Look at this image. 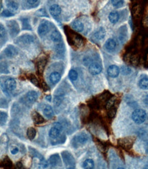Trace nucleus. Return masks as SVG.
<instances>
[{
	"instance_id": "obj_22",
	"label": "nucleus",
	"mask_w": 148,
	"mask_h": 169,
	"mask_svg": "<svg viewBox=\"0 0 148 169\" xmlns=\"http://www.w3.org/2000/svg\"><path fill=\"white\" fill-rule=\"evenodd\" d=\"M27 135L28 136V138L31 140H32L36 135V129L33 128V127H30L27 129Z\"/></svg>"
},
{
	"instance_id": "obj_1",
	"label": "nucleus",
	"mask_w": 148,
	"mask_h": 169,
	"mask_svg": "<svg viewBox=\"0 0 148 169\" xmlns=\"http://www.w3.org/2000/svg\"><path fill=\"white\" fill-rule=\"evenodd\" d=\"M145 118H146V112L142 109H136L132 114V119L138 125L144 123Z\"/></svg>"
},
{
	"instance_id": "obj_13",
	"label": "nucleus",
	"mask_w": 148,
	"mask_h": 169,
	"mask_svg": "<svg viewBox=\"0 0 148 169\" xmlns=\"http://www.w3.org/2000/svg\"><path fill=\"white\" fill-rule=\"evenodd\" d=\"M51 38L55 43H60L61 40V35L58 30H54L51 34Z\"/></svg>"
},
{
	"instance_id": "obj_33",
	"label": "nucleus",
	"mask_w": 148,
	"mask_h": 169,
	"mask_svg": "<svg viewBox=\"0 0 148 169\" xmlns=\"http://www.w3.org/2000/svg\"><path fill=\"white\" fill-rule=\"evenodd\" d=\"M143 101H144V103H145V104L148 105V95L145 96V97L144 98V99H143Z\"/></svg>"
},
{
	"instance_id": "obj_32",
	"label": "nucleus",
	"mask_w": 148,
	"mask_h": 169,
	"mask_svg": "<svg viewBox=\"0 0 148 169\" xmlns=\"http://www.w3.org/2000/svg\"><path fill=\"white\" fill-rule=\"evenodd\" d=\"M54 127H57V128L60 129V130H61V129H62V127H61V125L60 124V123H55V124L54 125Z\"/></svg>"
},
{
	"instance_id": "obj_6",
	"label": "nucleus",
	"mask_w": 148,
	"mask_h": 169,
	"mask_svg": "<svg viewBox=\"0 0 148 169\" xmlns=\"http://www.w3.org/2000/svg\"><path fill=\"white\" fill-rule=\"evenodd\" d=\"M38 97V94L36 91H29L26 95V100L29 103H34L37 100Z\"/></svg>"
},
{
	"instance_id": "obj_3",
	"label": "nucleus",
	"mask_w": 148,
	"mask_h": 169,
	"mask_svg": "<svg viewBox=\"0 0 148 169\" xmlns=\"http://www.w3.org/2000/svg\"><path fill=\"white\" fill-rule=\"evenodd\" d=\"M49 31V25L48 23L46 22L42 23V24H40L39 27H38V32L40 36H44Z\"/></svg>"
},
{
	"instance_id": "obj_10",
	"label": "nucleus",
	"mask_w": 148,
	"mask_h": 169,
	"mask_svg": "<svg viewBox=\"0 0 148 169\" xmlns=\"http://www.w3.org/2000/svg\"><path fill=\"white\" fill-rule=\"evenodd\" d=\"M61 79V75L58 72H53L50 75L49 80L51 83L57 84Z\"/></svg>"
},
{
	"instance_id": "obj_26",
	"label": "nucleus",
	"mask_w": 148,
	"mask_h": 169,
	"mask_svg": "<svg viewBox=\"0 0 148 169\" xmlns=\"http://www.w3.org/2000/svg\"><path fill=\"white\" fill-rule=\"evenodd\" d=\"M0 30H1V42L2 41L3 39H5L6 38V30H5V28L3 27L2 25H1V26H0Z\"/></svg>"
},
{
	"instance_id": "obj_15",
	"label": "nucleus",
	"mask_w": 148,
	"mask_h": 169,
	"mask_svg": "<svg viewBox=\"0 0 148 169\" xmlns=\"http://www.w3.org/2000/svg\"><path fill=\"white\" fill-rule=\"evenodd\" d=\"M109 19L111 24H116L120 19V15L117 12H111L109 15Z\"/></svg>"
},
{
	"instance_id": "obj_24",
	"label": "nucleus",
	"mask_w": 148,
	"mask_h": 169,
	"mask_svg": "<svg viewBox=\"0 0 148 169\" xmlns=\"http://www.w3.org/2000/svg\"><path fill=\"white\" fill-rule=\"evenodd\" d=\"M62 100H63V96H61L60 95L55 96V97L53 99V102H54L55 106H60L61 101H62Z\"/></svg>"
},
{
	"instance_id": "obj_9",
	"label": "nucleus",
	"mask_w": 148,
	"mask_h": 169,
	"mask_svg": "<svg viewBox=\"0 0 148 169\" xmlns=\"http://www.w3.org/2000/svg\"><path fill=\"white\" fill-rule=\"evenodd\" d=\"M116 46H117V43L113 38H109L105 43V48L109 51H113L116 48Z\"/></svg>"
},
{
	"instance_id": "obj_4",
	"label": "nucleus",
	"mask_w": 148,
	"mask_h": 169,
	"mask_svg": "<svg viewBox=\"0 0 148 169\" xmlns=\"http://www.w3.org/2000/svg\"><path fill=\"white\" fill-rule=\"evenodd\" d=\"M107 73L111 77H117L120 74V68L115 65H111L108 68Z\"/></svg>"
},
{
	"instance_id": "obj_28",
	"label": "nucleus",
	"mask_w": 148,
	"mask_h": 169,
	"mask_svg": "<svg viewBox=\"0 0 148 169\" xmlns=\"http://www.w3.org/2000/svg\"><path fill=\"white\" fill-rule=\"evenodd\" d=\"M55 155H54V156H52L51 157V159H50V162H51V164L53 165V164H57V162H58L59 161V156H57L56 158H55Z\"/></svg>"
},
{
	"instance_id": "obj_30",
	"label": "nucleus",
	"mask_w": 148,
	"mask_h": 169,
	"mask_svg": "<svg viewBox=\"0 0 148 169\" xmlns=\"http://www.w3.org/2000/svg\"><path fill=\"white\" fill-rule=\"evenodd\" d=\"M18 152H19V149H18L17 147L13 148V149H12V150H11V154H12V155L17 154Z\"/></svg>"
},
{
	"instance_id": "obj_5",
	"label": "nucleus",
	"mask_w": 148,
	"mask_h": 169,
	"mask_svg": "<svg viewBox=\"0 0 148 169\" xmlns=\"http://www.w3.org/2000/svg\"><path fill=\"white\" fill-rule=\"evenodd\" d=\"M6 56L8 58H12L15 56H16L18 54V51L17 49L12 45H9V46L6 48L5 51H4Z\"/></svg>"
},
{
	"instance_id": "obj_20",
	"label": "nucleus",
	"mask_w": 148,
	"mask_h": 169,
	"mask_svg": "<svg viewBox=\"0 0 148 169\" xmlns=\"http://www.w3.org/2000/svg\"><path fill=\"white\" fill-rule=\"evenodd\" d=\"M139 86L140 88L143 89V90H146L148 89V78L147 77H143L139 82Z\"/></svg>"
},
{
	"instance_id": "obj_12",
	"label": "nucleus",
	"mask_w": 148,
	"mask_h": 169,
	"mask_svg": "<svg viewBox=\"0 0 148 169\" xmlns=\"http://www.w3.org/2000/svg\"><path fill=\"white\" fill-rule=\"evenodd\" d=\"M60 133L61 130L60 129L57 128L55 127H53L49 131V136L51 137V138L55 139L60 135Z\"/></svg>"
},
{
	"instance_id": "obj_16",
	"label": "nucleus",
	"mask_w": 148,
	"mask_h": 169,
	"mask_svg": "<svg viewBox=\"0 0 148 169\" xmlns=\"http://www.w3.org/2000/svg\"><path fill=\"white\" fill-rule=\"evenodd\" d=\"M105 34H106L105 29H104L103 27H100V28L96 32V33L94 34V36L97 38V39L102 40L104 38Z\"/></svg>"
},
{
	"instance_id": "obj_31",
	"label": "nucleus",
	"mask_w": 148,
	"mask_h": 169,
	"mask_svg": "<svg viewBox=\"0 0 148 169\" xmlns=\"http://www.w3.org/2000/svg\"><path fill=\"white\" fill-rule=\"evenodd\" d=\"M29 4H35L38 0H27Z\"/></svg>"
},
{
	"instance_id": "obj_19",
	"label": "nucleus",
	"mask_w": 148,
	"mask_h": 169,
	"mask_svg": "<svg viewBox=\"0 0 148 169\" xmlns=\"http://www.w3.org/2000/svg\"><path fill=\"white\" fill-rule=\"evenodd\" d=\"M83 167L85 169H92L94 167V162L91 159H86L83 164Z\"/></svg>"
},
{
	"instance_id": "obj_29",
	"label": "nucleus",
	"mask_w": 148,
	"mask_h": 169,
	"mask_svg": "<svg viewBox=\"0 0 148 169\" xmlns=\"http://www.w3.org/2000/svg\"><path fill=\"white\" fill-rule=\"evenodd\" d=\"M6 120H7V114L5 112H1V125H3V122L4 123L6 122Z\"/></svg>"
},
{
	"instance_id": "obj_14",
	"label": "nucleus",
	"mask_w": 148,
	"mask_h": 169,
	"mask_svg": "<svg viewBox=\"0 0 148 169\" xmlns=\"http://www.w3.org/2000/svg\"><path fill=\"white\" fill-rule=\"evenodd\" d=\"M72 27L74 30L78 32H81L83 30L84 26L82 22L79 21H76L73 22V24H72Z\"/></svg>"
},
{
	"instance_id": "obj_25",
	"label": "nucleus",
	"mask_w": 148,
	"mask_h": 169,
	"mask_svg": "<svg viewBox=\"0 0 148 169\" xmlns=\"http://www.w3.org/2000/svg\"><path fill=\"white\" fill-rule=\"evenodd\" d=\"M111 2H112L113 6L116 8L122 7L124 4V0H111Z\"/></svg>"
},
{
	"instance_id": "obj_8",
	"label": "nucleus",
	"mask_w": 148,
	"mask_h": 169,
	"mask_svg": "<svg viewBox=\"0 0 148 169\" xmlns=\"http://www.w3.org/2000/svg\"><path fill=\"white\" fill-rule=\"evenodd\" d=\"M5 86L7 90L12 91L16 88L17 86V82L12 78H9L5 82Z\"/></svg>"
},
{
	"instance_id": "obj_17",
	"label": "nucleus",
	"mask_w": 148,
	"mask_h": 169,
	"mask_svg": "<svg viewBox=\"0 0 148 169\" xmlns=\"http://www.w3.org/2000/svg\"><path fill=\"white\" fill-rule=\"evenodd\" d=\"M43 114H44V115L48 118H53V116H54L53 109H52V108L50 106H47L45 107L44 110H43Z\"/></svg>"
},
{
	"instance_id": "obj_11",
	"label": "nucleus",
	"mask_w": 148,
	"mask_h": 169,
	"mask_svg": "<svg viewBox=\"0 0 148 169\" xmlns=\"http://www.w3.org/2000/svg\"><path fill=\"white\" fill-rule=\"evenodd\" d=\"M74 140L76 141V144L78 145H83L85 144L87 140V136L84 134H81L80 135L76 136V138H74Z\"/></svg>"
},
{
	"instance_id": "obj_27",
	"label": "nucleus",
	"mask_w": 148,
	"mask_h": 169,
	"mask_svg": "<svg viewBox=\"0 0 148 169\" xmlns=\"http://www.w3.org/2000/svg\"><path fill=\"white\" fill-rule=\"evenodd\" d=\"M13 15H14V14L11 12L10 11L8 10H4V11H3V12L1 13V16H2V17H12V16H13Z\"/></svg>"
},
{
	"instance_id": "obj_18",
	"label": "nucleus",
	"mask_w": 148,
	"mask_h": 169,
	"mask_svg": "<svg viewBox=\"0 0 148 169\" xmlns=\"http://www.w3.org/2000/svg\"><path fill=\"white\" fill-rule=\"evenodd\" d=\"M20 40L22 41L23 44H30L31 43H32L34 41V37L30 35H23L21 37L19 38Z\"/></svg>"
},
{
	"instance_id": "obj_21",
	"label": "nucleus",
	"mask_w": 148,
	"mask_h": 169,
	"mask_svg": "<svg viewBox=\"0 0 148 169\" xmlns=\"http://www.w3.org/2000/svg\"><path fill=\"white\" fill-rule=\"evenodd\" d=\"M6 6L8 8H10L12 10H17L18 8H19V6H18V4L15 1H10V0L6 1Z\"/></svg>"
},
{
	"instance_id": "obj_7",
	"label": "nucleus",
	"mask_w": 148,
	"mask_h": 169,
	"mask_svg": "<svg viewBox=\"0 0 148 169\" xmlns=\"http://www.w3.org/2000/svg\"><path fill=\"white\" fill-rule=\"evenodd\" d=\"M49 12L53 17H58V16H59L61 14V9L60 6L57 5V4H54V5H52L50 7Z\"/></svg>"
},
{
	"instance_id": "obj_2",
	"label": "nucleus",
	"mask_w": 148,
	"mask_h": 169,
	"mask_svg": "<svg viewBox=\"0 0 148 169\" xmlns=\"http://www.w3.org/2000/svg\"><path fill=\"white\" fill-rule=\"evenodd\" d=\"M89 71L92 75H98L102 71L101 66L98 63H93L89 67Z\"/></svg>"
},
{
	"instance_id": "obj_23",
	"label": "nucleus",
	"mask_w": 148,
	"mask_h": 169,
	"mask_svg": "<svg viewBox=\"0 0 148 169\" xmlns=\"http://www.w3.org/2000/svg\"><path fill=\"white\" fill-rule=\"evenodd\" d=\"M68 77H69L70 79L72 82L76 81L77 79V77H78V73L76 71L74 70H70L69 72V74H68Z\"/></svg>"
}]
</instances>
